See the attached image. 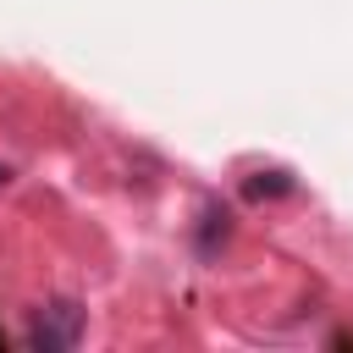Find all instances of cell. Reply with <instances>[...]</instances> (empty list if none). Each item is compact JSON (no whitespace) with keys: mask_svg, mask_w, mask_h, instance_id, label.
Wrapping results in <instances>:
<instances>
[{"mask_svg":"<svg viewBox=\"0 0 353 353\" xmlns=\"http://www.w3.org/2000/svg\"><path fill=\"white\" fill-rule=\"evenodd\" d=\"M83 336V309L77 303H44L39 314H33V325H28V342L33 347H72Z\"/></svg>","mask_w":353,"mask_h":353,"instance_id":"6da1fadb","label":"cell"}]
</instances>
